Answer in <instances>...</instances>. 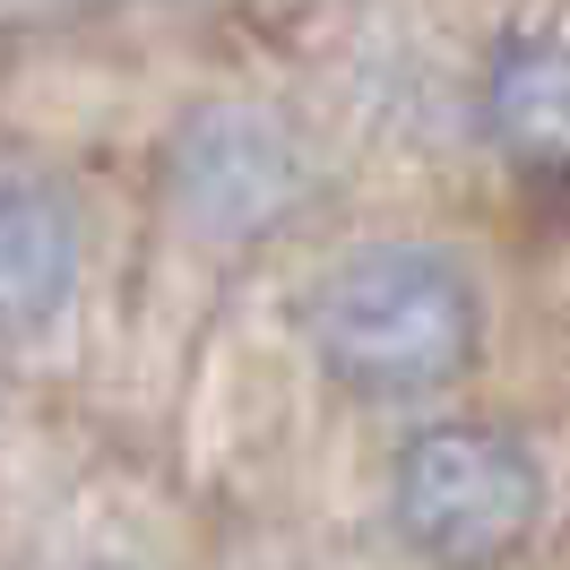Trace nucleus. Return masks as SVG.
<instances>
[{
    "instance_id": "1",
    "label": "nucleus",
    "mask_w": 570,
    "mask_h": 570,
    "mask_svg": "<svg viewBox=\"0 0 570 570\" xmlns=\"http://www.w3.org/2000/svg\"><path fill=\"white\" fill-rule=\"evenodd\" d=\"M303 337L328 363V381H346L355 397H432L475 363L484 303L450 250L363 243L321 268L303 303Z\"/></svg>"
},
{
    "instance_id": "4",
    "label": "nucleus",
    "mask_w": 570,
    "mask_h": 570,
    "mask_svg": "<svg viewBox=\"0 0 570 570\" xmlns=\"http://www.w3.org/2000/svg\"><path fill=\"white\" fill-rule=\"evenodd\" d=\"M484 139L528 181H570V27H519L493 52Z\"/></svg>"
},
{
    "instance_id": "5",
    "label": "nucleus",
    "mask_w": 570,
    "mask_h": 570,
    "mask_svg": "<svg viewBox=\"0 0 570 570\" xmlns=\"http://www.w3.org/2000/svg\"><path fill=\"white\" fill-rule=\"evenodd\" d=\"M78 285V216L36 174H0V337H36Z\"/></svg>"
},
{
    "instance_id": "3",
    "label": "nucleus",
    "mask_w": 570,
    "mask_h": 570,
    "mask_svg": "<svg viewBox=\"0 0 570 570\" xmlns=\"http://www.w3.org/2000/svg\"><path fill=\"white\" fill-rule=\"evenodd\" d=\"M165 190L208 243H259L312 199V156L259 105H199L165 147Z\"/></svg>"
},
{
    "instance_id": "2",
    "label": "nucleus",
    "mask_w": 570,
    "mask_h": 570,
    "mask_svg": "<svg viewBox=\"0 0 570 570\" xmlns=\"http://www.w3.org/2000/svg\"><path fill=\"white\" fill-rule=\"evenodd\" d=\"M390 519L432 570H501L544 519V466L501 424H432L390 466Z\"/></svg>"
}]
</instances>
